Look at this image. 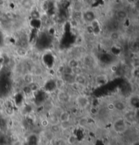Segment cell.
Wrapping results in <instances>:
<instances>
[{
	"label": "cell",
	"instance_id": "cell-1",
	"mask_svg": "<svg viewBox=\"0 0 139 145\" xmlns=\"http://www.w3.org/2000/svg\"><path fill=\"white\" fill-rule=\"evenodd\" d=\"M128 124L123 117L117 119L113 123V129L117 134H124L128 130Z\"/></svg>",
	"mask_w": 139,
	"mask_h": 145
},
{
	"label": "cell",
	"instance_id": "cell-2",
	"mask_svg": "<svg viewBox=\"0 0 139 145\" xmlns=\"http://www.w3.org/2000/svg\"><path fill=\"white\" fill-rule=\"evenodd\" d=\"M75 102L77 107L80 110L86 109L90 105V99L84 94H80L75 98Z\"/></svg>",
	"mask_w": 139,
	"mask_h": 145
},
{
	"label": "cell",
	"instance_id": "cell-3",
	"mask_svg": "<svg viewBox=\"0 0 139 145\" xmlns=\"http://www.w3.org/2000/svg\"><path fill=\"white\" fill-rule=\"evenodd\" d=\"M122 117L127 124H133L135 123L136 120V112L134 109L132 110H126Z\"/></svg>",
	"mask_w": 139,
	"mask_h": 145
},
{
	"label": "cell",
	"instance_id": "cell-4",
	"mask_svg": "<svg viewBox=\"0 0 139 145\" xmlns=\"http://www.w3.org/2000/svg\"><path fill=\"white\" fill-rule=\"evenodd\" d=\"M82 20L88 23H92L93 21L96 20L95 12L93 11H90V10H87V11L83 12Z\"/></svg>",
	"mask_w": 139,
	"mask_h": 145
},
{
	"label": "cell",
	"instance_id": "cell-5",
	"mask_svg": "<svg viewBox=\"0 0 139 145\" xmlns=\"http://www.w3.org/2000/svg\"><path fill=\"white\" fill-rule=\"evenodd\" d=\"M57 98L59 102L61 103H68L70 101L71 96L69 93L65 91L64 89L62 90H58V92L57 93Z\"/></svg>",
	"mask_w": 139,
	"mask_h": 145
},
{
	"label": "cell",
	"instance_id": "cell-6",
	"mask_svg": "<svg viewBox=\"0 0 139 145\" xmlns=\"http://www.w3.org/2000/svg\"><path fill=\"white\" fill-rule=\"evenodd\" d=\"M22 79H23V81L26 86H29V84L35 81H34V76L31 73H25L23 75Z\"/></svg>",
	"mask_w": 139,
	"mask_h": 145
},
{
	"label": "cell",
	"instance_id": "cell-7",
	"mask_svg": "<svg viewBox=\"0 0 139 145\" xmlns=\"http://www.w3.org/2000/svg\"><path fill=\"white\" fill-rule=\"evenodd\" d=\"M75 83L79 84L80 86L86 87L88 83V79L83 74L80 75L75 76Z\"/></svg>",
	"mask_w": 139,
	"mask_h": 145
},
{
	"label": "cell",
	"instance_id": "cell-8",
	"mask_svg": "<svg viewBox=\"0 0 139 145\" xmlns=\"http://www.w3.org/2000/svg\"><path fill=\"white\" fill-rule=\"evenodd\" d=\"M115 110H117L119 112H124L126 110H127V106L124 102L122 100H117L113 102Z\"/></svg>",
	"mask_w": 139,
	"mask_h": 145
},
{
	"label": "cell",
	"instance_id": "cell-9",
	"mask_svg": "<svg viewBox=\"0 0 139 145\" xmlns=\"http://www.w3.org/2000/svg\"><path fill=\"white\" fill-rule=\"evenodd\" d=\"M70 118H71L70 114L67 111H62L58 115V119H59L60 123L69 122V121H70Z\"/></svg>",
	"mask_w": 139,
	"mask_h": 145
},
{
	"label": "cell",
	"instance_id": "cell-10",
	"mask_svg": "<svg viewBox=\"0 0 139 145\" xmlns=\"http://www.w3.org/2000/svg\"><path fill=\"white\" fill-rule=\"evenodd\" d=\"M15 52L18 56L21 57V58H24V57H26L27 56L28 50L24 47H23V46H18L16 49Z\"/></svg>",
	"mask_w": 139,
	"mask_h": 145
},
{
	"label": "cell",
	"instance_id": "cell-11",
	"mask_svg": "<svg viewBox=\"0 0 139 145\" xmlns=\"http://www.w3.org/2000/svg\"><path fill=\"white\" fill-rule=\"evenodd\" d=\"M47 119H48L50 125L60 124L59 119H58V115H57L55 113H52V114H50V116L47 117Z\"/></svg>",
	"mask_w": 139,
	"mask_h": 145
},
{
	"label": "cell",
	"instance_id": "cell-12",
	"mask_svg": "<svg viewBox=\"0 0 139 145\" xmlns=\"http://www.w3.org/2000/svg\"><path fill=\"white\" fill-rule=\"evenodd\" d=\"M62 79L65 81V83H68L73 84L75 83V76L71 73H63L62 75Z\"/></svg>",
	"mask_w": 139,
	"mask_h": 145
},
{
	"label": "cell",
	"instance_id": "cell-13",
	"mask_svg": "<svg viewBox=\"0 0 139 145\" xmlns=\"http://www.w3.org/2000/svg\"><path fill=\"white\" fill-rule=\"evenodd\" d=\"M35 5L34 0H21V6L26 10H31Z\"/></svg>",
	"mask_w": 139,
	"mask_h": 145
},
{
	"label": "cell",
	"instance_id": "cell-14",
	"mask_svg": "<svg viewBox=\"0 0 139 145\" xmlns=\"http://www.w3.org/2000/svg\"><path fill=\"white\" fill-rule=\"evenodd\" d=\"M116 16L117 18H118L119 21H124L126 19H127L128 16L127 12L125 10H119L116 12Z\"/></svg>",
	"mask_w": 139,
	"mask_h": 145
},
{
	"label": "cell",
	"instance_id": "cell-15",
	"mask_svg": "<svg viewBox=\"0 0 139 145\" xmlns=\"http://www.w3.org/2000/svg\"><path fill=\"white\" fill-rule=\"evenodd\" d=\"M109 37L113 42H117L121 37V33L119 31H112L109 34Z\"/></svg>",
	"mask_w": 139,
	"mask_h": 145
},
{
	"label": "cell",
	"instance_id": "cell-16",
	"mask_svg": "<svg viewBox=\"0 0 139 145\" xmlns=\"http://www.w3.org/2000/svg\"><path fill=\"white\" fill-rule=\"evenodd\" d=\"M55 85H56V89L58 90H62L64 89V87L65 86V82L64 80L62 79L61 77L56 78L55 81Z\"/></svg>",
	"mask_w": 139,
	"mask_h": 145
},
{
	"label": "cell",
	"instance_id": "cell-17",
	"mask_svg": "<svg viewBox=\"0 0 139 145\" xmlns=\"http://www.w3.org/2000/svg\"><path fill=\"white\" fill-rule=\"evenodd\" d=\"M67 66L71 68H74L76 67H79V66H80V60L77 58H72L70 60H69Z\"/></svg>",
	"mask_w": 139,
	"mask_h": 145
},
{
	"label": "cell",
	"instance_id": "cell-18",
	"mask_svg": "<svg viewBox=\"0 0 139 145\" xmlns=\"http://www.w3.org/2000/svg\"><path fill=\"white\" fill-rule=\"evenodd\" d=\"M34 77H40L44 74V70L43 68L39 67V66H36L33 69L32 73H31Z\"/></svg>",
	"mask_w": 139,
	"mask_h": 145
},
{
	"label": "cell",
	"instance_id": "cell-19",
	"mask_svg": "<svg viewBox=\"0 0 139 145\" xmlns=\"http://www.w3.org/2000/svg\"><path fill=\"white\" fill-rule=\"evenodd\" d=\"M107 75L103 74L101 75H98V76H96V79H95V81H96V83H98V84H104L106 82H107Z\"/></svg>",
	"mask_w": 139,
	"mask_h": 145
},
{
	"label": "cell",
	"instance_id": "cell-20",
	"mask_svg": "<svg viewBox=\"0 0 139 145\" xmlns=\"http://www.w3.org/2000/svg\"><path fill=\"white\" fill-rule=\"evenodd\" d=\"M71 74H73L74 76L83 74V68H81L80 66L76 67H74V68H71Z\"/></svg>",
	"mask_w": 139,
	"mask_h": 145
},
{
	"label": "cell",
	"instance_id": "cell-21",
	"mask_svg": "<svg viewBox=\"0 0 139 145\" xmlns=\"http://www.w3.org/2000/svg\"><path fill=\"white\" fill-rule=\"evenodd\" d=\"M129 103L130 104L132 107L133 109L136 108L138 104H139V98L136 96H133L130 98V100H129Z\"/></svg>",
	"mask_w": 139,
	"mask_h": 145
},
{
	"label": "cell",
	"instance_id": "cell-22",
	"mask_svg": "<svg viewBox=\"0 0 139 145\" xmlns=\"http://www.w3.org/2000/svg\"><path fill=\"white\" fill-rule=\"evenodd\" d=\"M82 14L83 11H73L72 13V18L75 20L80 21V20H82Z\"/></svg>",
	"mask_w": 139,
	"mask_h": 145
},
{
	"label": "cell",
	"instance_id": "cell-23",
	"mask_svg": "<svg viewBox=\"0 0 139 145\" xmlns=\"http://www.w3.org/2000/svg\"><path fill=\"white\" fill-rule=\"evenodd\" d=\"M73 11H81L83 10V3L81 1H75L73 6Z\"/></svg>",
	"mask_w": 139,
	"mask_h": 145
},
{
	"label": "cell",
	"instance_id": "cell-24",
	"mask_svg": "<svg viewBox=\"0 0 139 145\" xmlns=\"http://www.w3.org/2000/svg\"><path fill=\"white\" fill-rule=\"evenodd\" d=\"M88 124V118L87 117H81L79 119V125L81 127H85Z\"/></svg>",
	"mask_w": 139,
	"mask_h": 145
},
{
	"label": "cell",
	"instance_id": "cell-25",
	"mask_svg": "<svg viewBox=\"0 0 139 145\" xmlns=\"http://www.w3.org/2000/svg\"><path fill=\"white\" fill-rule=\"evenodd\" d=\"M50 132L52 134H56L59 132L61 131L60 127L59 124L58 125H50Z\"/></svg>",
	"mask_w": 139,
	"mask_h": 145
},
{
	"label": "cell",
	"instance_id": "cell-26",
	"mask_svg": "<svg viewBox=\"0 0 139 145\" xmlns=\"http://www.w3.org/2000/svg\"><path fill=\"white\" fill-rule=\"evenodd\" d=\"M27 86L29 87V88L31 92H35V91H37V90L39 88V86L38 84L37 83H35V81L31 83V84H29V86Z\"/></svg>",
	"mask_w": 139,
	"mask_h": 145
},
{
	"label": "cell",
	"instance_id": "cell-27",
	"mask_svg": "<svg viewBox=\"0 0 139 145\" xmlns=\"http://www.w3.org/2000/svg\"><path fill=\"white\" fill-rule=\"evenodd\" d=\"M40 124H41V125H42V127H44V128L50 126V123H49V122H48L47 118L42 119V120H41V122H40Z\"/></svg>",
	"mask_w": 139,
	"mask_h": 145
},
{
	"label": "cell",
	"instance_id": "cell-28",
	"mask_svg": "<svg viewBox=\"0 0 139 145\" xmlns=\"http://www.w3.org/2000/svg\"><path fill=\"white\" fill-rule=\"evenodd\" d=\"M90 112L92 115H98L99 112V110L96 107H91L90 109Z\"/></svg>",
	"mask_w": 139,
	"mask_h": 145
},
{
	"label": "cell",
	"instance_id": "cell-29",
	"mask_svg": "<svg viewBox=\"0 0 139 145\" xmlns=\"http://www.w3.org/2000/svg\"><path fill=\"white\" fill-rule=\"evenodd\" d=\"M70 23H71V26H73V27H77L79 26V24H80V21H77V20H75L73 18L71 19V21H70Z\"/></svg>",
	"mask_w": 139,
	"mask_h": 145
},
{
	"label": "cell",
	"instance_id": "cell-30",
	"mask_svg": "<svg viewBox=\"0 0 139 145\" xmlns=\"http://www.w3.org/2000/svg\"><path fill=\"white\" fill-rule=\"evenodd\" d=\"M107 110H109V111H113L115 110V107H114V104L113 102H109L107 104Z\"/></svg>",
	"mask_w": 139,
	"mask_h": 145
},
{
	"label": "cell",
	"instance_id": "cell-31",
	"mask_svg": "<svg viewBox=\"0 0 139 145\" xmlns=\"http://www.w3.org/2000/svg\"><path fill=\"white\" fill-rule=\"evenodd\" d=\"M118 70V67L116 65H112L110 66V71H111L112 73H115Z\"/></svg>",
	"mask_w": 139,
	"mask_h": 145
},
{
	"label": "cell",
	"instance_id": "cell-32",
	"mask_svg": "<svg viewBox=\"0 0 139 145\" xmlns=\"http://www.w3.org/2000/svg\"><path fill=\"white\" fill-rule=\"evenodd\" d=\"M65 66L63 65H60L58 67V72L60 73V74H63L65 73Z\"/></svg>",
	"mask_w": 139,
	"mask_h": 145
},
{
	"label": "cell",
	"instance_id": "cell-33",
	"mask_svg": "<svg viewBox=\"0 0 139 145\" xmlns=\"http://www.w3.org/2000/svg\"><path fill=\"white\" fill-rule=\"evenodd\" d=\"M136 1L137 0H126V1H127V3H129V4H132V5L136 3Z\"/></svg>",
	"mask_w": 139,
	"mask_h": 145
},
{
	"label": "cell",
	"instance_id": "cell-34",
	"mask_svg": "<svg viewBox=\"0 0 139 145\" xmlns=\"http://www.w3.org/2000/svg\"><path fill=\"white\" fill-rule=\"evenodd\" d=\"M5 5V0H0V8H2Z\"/></svg>",
	"mask_w": 139,
	"mask_h": 145
},
{
	"label": "cell",
	"instance_id": "cell-35",
	"mask_svg": "<svg viewBox=\"0 0 139 145\" xmlns=\"http://www.w3.org/2000/svg\"><path fill=\"white\" fill-rule=\"evenodd\" d=\"M92 1V0H83V2L86 3H90Z\"/></svg>",
	"mask_w": 139,
	"mask_h": 145
},
{
	"label": "cell",
	"instance_id": "cell-36",
	"mask_svg": "<svg viewBox=\"0 0 139 145\" xmlns=\"http://www.w3.org/2000/svg\"><path fill=\"white\" fill-rule=\"evenodd\" d=\"M55 1H56V2H61L62 0H54Z\"/></svg>",
	"mask_w": 139,
	"mask_h": 145
},
{
	"label": "cell",
	"instance_id": "cell-37",
	"mask_svg": "<svg viewBox=\"0 0 139 145\" xmlns=\"http://www.w3.org/2000/svg\"><path fill=\"white\" fill-rule=\"evenodd\" d=\"M39 1H44L45 0H39Z\"/></svg>",
	"mask_w": 139,
	"mask_h": 145
},
{
	"label": "cell",
	"instance_id": "cell-38",
	"mask_svg": "<svg viewBox=\"0 0 139 145\" xmlns=\"http://www.w3.org/2000/svg\"><path fill=\"white\" fill-rule=\"evenodd\" d=\"M119 1H122V0H119Z\"/></svg>",
	"mask_w": 139,
	"mask_h": 145
}]
</instances>
